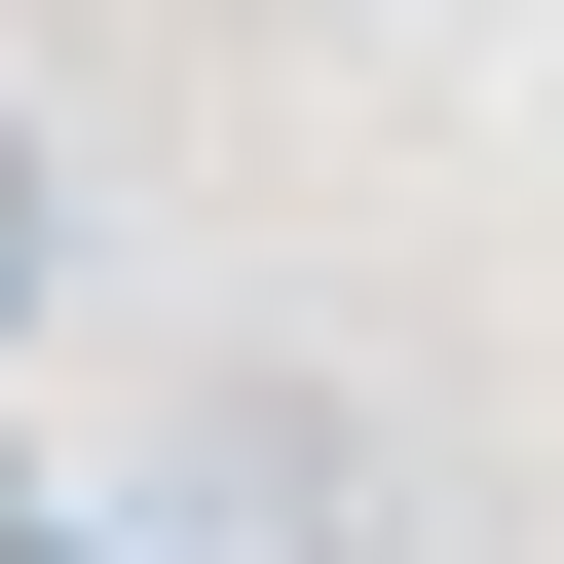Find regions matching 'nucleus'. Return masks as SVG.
<instances>
[{"label": "nucleus", "mask_w": 564, "mask_h": 564, "mask_svg": "<svg viewBox=\"0 0 564 564\" xmlns=\"http://www.w3.org/2000/svg\"><path fill=\"white\" fill-rule=\"evenodd\" d=\"M151 564H339V414H302V377H226V414L151 452Z\"/></svg>", "instance_id": "obj_1"}, {"label": "nucleus", "mask_w": 564, "mask_h": 564, "mask_svg": "<svg viewBox=\"0 0 564 564\" xmlns=\"http://www.w3.org/2000/svg\"><path fill=\"white\" fill-rule=\"evenodd\" d=\"M39 339H76V151L0 113V377H39Z\"/></svg>", "instance_id": "obj_2"}]
</instances>
